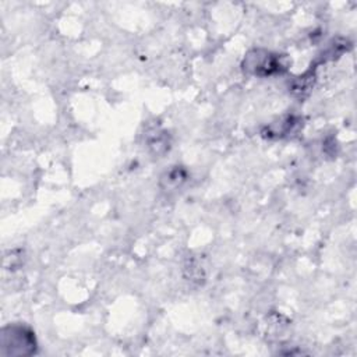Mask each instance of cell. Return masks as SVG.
<instances>
[{
	"label": "cell",
	"mask_w": 357,
	"mask_h": 357,
	"mask_svg": "<svg viewBox=\"0 0 357 357\" xmlns=\"http://www.w3.org/2000/svg\"><path fill=\"white\" fill-rule=\"evenodd\" d=\"M3 353L7 356H26L36 349L33 333L24 325H10L1 333Z\"/></svg>",
	"instance_id": "1"
},
{
	"label": "cell",
	"mask_w": 357,
	"mask_h": 357,
	"mask_svg": "<svg viewBox=\"0 0 357 357\" xmlns=\"http://www.w3.org/2000/svg\"><path fill=\"white\" fill-rule=\"evenodd\" d=\"M243 68L244 71L252 75L266 77V75L280 73L282 70H284V66L282 63V59L278 54L271 53L268 50L255 49L245 56Z\"/></svg>",
	"instance_id": "2"
},
{
	"label": "cell",
	"mask_w": 357,
	"mask_h": 357,
	"mask_svg": "<svg viewBox=\"0 0 357 357\" xmlns=\"http://www.w3.org/2000/svg\"><path fill=\"white\" fill-rule=\"evenodd\" d=\"M185 180V172L176 166L174 169L166 172V174L162 177V183H166V188H176Z\"/></svg>",
	"instance_id": "3"
}]
</instances>
